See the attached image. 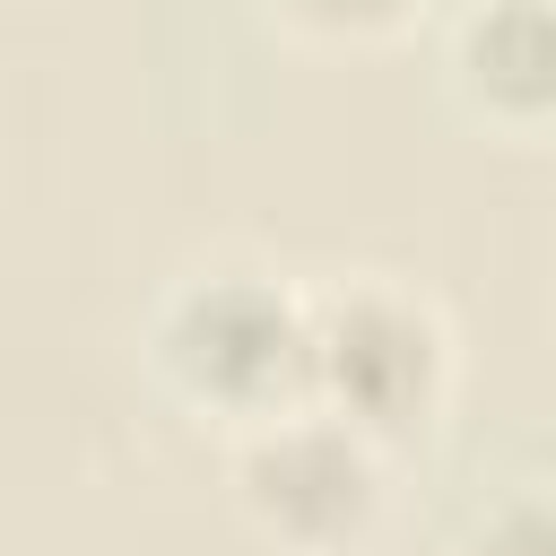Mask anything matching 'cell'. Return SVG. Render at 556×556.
Wrapping results in <instances>:
<instances>
[{
    "label": "cell",
    "instance_id": "8992f818",
    "mask_svg": "<svg viewBox=\"0 0 556 556\" xmlns=\"http://www.w3.org/2000/svg\"><path fill=\"white\" fill-rule=\"evenodd\" d=\"M417 9H426V0H278V17L304 26V35H321V43H382V35H400Z\"/></svg>",
    "mask_w": 556,
    "mask_h": 556
},
{
    "label": "cell",
    "instance_id": "7a4b0ae2",
    "mask_svg": "<svg viewBox=\"0 0 556 556\" xmlns=\"http://www.w3.org/2000/svg\"><path fill=\"white\" fill-rule=\"evenodd\" d=\"M313 348H304V400L348 417L365 443L400 452L443 426L452 400V321L400 287V278H348L330 295H304Z\"/></svg>",
    "mask_w": 556,
    "mask_h": 556
},
{
    "label": "cell",
    "instance_id": "3957f363",
    "mask_svg": "<svg viewBox=\"0 0 556 556\" xmlns=\"http://www.w3.org/2000/svg\"><path fill=\"white\" fill-rule=\"evenodd\" d=\"M382 443L348 417L295 400L261 426H235V504L278 556H356L382 521Z\"/></svg>",
    "mask_w": 556,
    "mask_h": 556
},
{
    "label": "cell",
    "instance_id": "5b68a950",
    "mask_svg": "<svg viewBox=\"0 0 556 556\" xmlns=\"http://www.w3.org/2000/svg\"><path fill=\"white\" fill-rule=\"evenodd\" d=\"M452 556H556V539H547V495H539V478H521V486H504L469 530H460V547Z\"/></svg>",
    "mask_w": 556,
    "mask_h": 556
},
{
    "label": "cell",
    "instance_id": "277c9868",
    "mask_svg": "<svg viewBox=\"0 0 556 556\" xmlns=\"http://www.w3.org/2000/svg\"><path fill=\"white\" fill-rule=\"evenodd\" d=\"M443 70H452V96L513 130V139H539L547 113H556V26H547V0H469L443 35Z\"/></svg>",
    "mask_w": 556,
    "mask_h": 556
},
{
    "label": "cell",
    "instance_id": "6da1fadb",
    "mask_svg": "<svg viewBox=\"0 0 556 556\" xmlns=\"http://www.w3.org/2000/svg\"><path fill=\"white\" fill-rule=\"evenodd\" d=\"M304 348H313L304 295L269 269H200V278L165 287V304L148 313L156 382L217 426H261V417L295 408Z\"/></svg>",
    "mask_w": 556,
    "mask_h": 556
}]
</instances>
